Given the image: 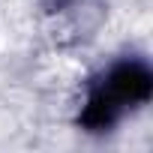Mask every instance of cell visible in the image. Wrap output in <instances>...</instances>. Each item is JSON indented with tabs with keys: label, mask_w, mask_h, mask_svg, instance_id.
I'll return each mask as SVG.
<instances>
[{
	"label": "cell",
	"mask_w": 153,
	"mask_h": 153,
	"mask_svg": "<svg viewBox=\"0 0 153 153\" xmlns=\"http://www.w3.org/2000/svg\"><path fill=\"white\" fill-rule=\"evenodd\" d=\"M153 75L141 60H123L111 66L102 78L90 87L87 105L78 117V123L90 132H108L126 108H135L138 102L150 99Z\"/></svg>",
	"instance_id": "1"
},
{
	"label": "cell",
	"mask_w": 153,
	"mask_h": 153,
	"mask_svg": "<svg viewBox=\"0 0 153 153\" xmlns=\"http://www.w3.org/2000/svg\"><path fill=\"white\" fill-rule=\"evenodd\" d=\"M57 3H63V0H57Z\"/></svg>",
	"instance_id": "2"
}]
</instances>
